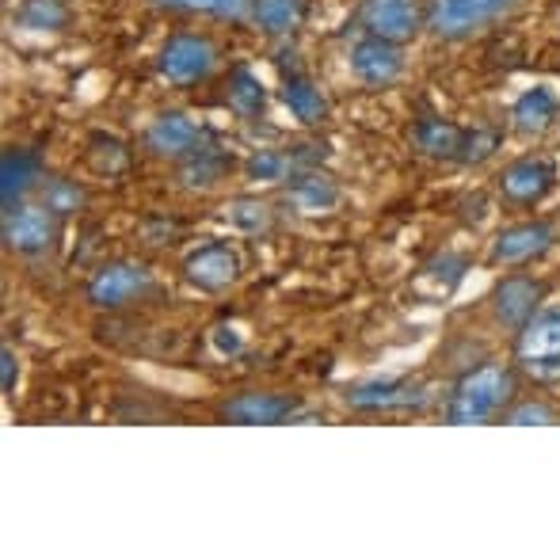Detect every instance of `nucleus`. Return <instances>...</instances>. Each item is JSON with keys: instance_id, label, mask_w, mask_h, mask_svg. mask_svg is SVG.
Masks as SVG:
<instances>
[{"instance_id": "21", "label": "nucleus", "mask_w": 560, "mask_h": 560, "mask_svg": "<svg viewBox=\"0 0 560 560\" xmlns=\"http://www.w3.org/2000/svg\"><path fill=\"white\" fill-rule=\"evenodd\" d=\"M462 141H465V126L450 122L443 115H423L412 126V145L428 161H457L462 156Z\"/></svg>"}, {"instance_id": "31", "label": "nucleus", "mask_w": 560, "mask_h": 560, "mask_svg": "<svg viewBox=\"0 0 560 560\" xmlns=\"http://www.w3.org/2000/svg\"><path fill=\"white\" fill-rule=\"evenodd\" d=\"M503 133L495 126H465V141H462V156L457 164H485L500 153Z\"/></svg>"}, {"instance_id": "29", "label": "nucleus", "mask_w": 560, "mask_h": 560, "mask_svg": "<svg viewBox=\"0 0 560 560\" xmlns=\"http://www.w3.org/2000/svg\"><path fill=\"white\" fill-rule=\"evenodd\" d=\"M89 164L100 176H122V172L130 168V149H126V141H118L115 133H92Z\"/></svg>"}, {"instance_id": "4", "label": "nucleus", "mask_w": 560, "mask_h": 560, "mask_svg": "<svg viewBox=\"0 0 560 560\" xmlns=\"http://www.w3.org/2000/svg\"><path fill=\"white\" fill-rule=\"evenodd\" d=\"M218 43L210 35H199V31H179V35H168L156 54V73L161 81H168L172 89H191V84L207 81L218 69Z\"/></svg>"}, {"instance_id": "11", "label": "nucleus", "mask_w": 560, "mask_h": 560, "mask_svg": "<svg viewBox=\"0 0 560 560\" xmlns=\"http://www.w3.org/2000/svg\"><path fill=\"white\" fill-rule=\"evenodd\" d=\"M347 66H351V77L362 89H374V92L393 89L408 69L405 43H389V38H377V35H359L351 54H347Z\"/></svg>"}, {"instance_id": "26", "label": "nucleus", "mask_w": 560, "mask_h": 560, "mask_svg": "<svg viewBox=\"0 0 560 560\" xmlns=\"http://www.w3.org/2000/svg\"><path fill=\"white\" fill-rule=\"evenodd\" d=\"M35 195H38V202L58 218V222L81 214V210L89 207V187L77 184V179H69V176H46Z\"/></svg>"}, {"instance_id": "17", "label": "nucleus", "mask_w": 560, "mask_h": 560, "mask_svg": "<svg viewBox=\"0 0 560 560\" xmlns=\"http://www.w3.org/2000/svg\"><path fill=\"white\" fill-rule=\"evenodd\" d=\"M43 179H46V161L38 149L8 145L0 153V207L15 210L20 202H27V195L38 191Z\"/></svg>"}, {"instance_id": "23", "label": "nucleus", "mask_w": 560, "mask_h": 560, "mask_svg": "<svg viewBox=\"0 0 560 560\" xmlns=\"http://www.w3.org/2000/svg\"><path fill=\"white\" fill-rule=\"evenodd\" d=\"M15 23L31 35H66L73 27V8L69 0H20Z\"/></svg>"}, {"instance_id": "1", "label": "nucleus", "mask_w": 560, "mask_h": 560, "mask_svg": "<svg viewBox=\"0 0 560 560\" xmlns=\"http://www.w3.org/2000/svg\"><path fill=\"white\" fill-rule=\"evenodd\" d=\"M518 366L515 362H480L465 370L443 405V420L450 428H472V423L503 420L511 405L518 400Z\"/></svg>"}, {"instance_id": "5", "label": "nucleus", "mask_w": 560, "mask_h": 560, "mask_svg": "<svg viewBox=\"0 0 560 560\" xmlns=\"http://www.w3.org/2000/svg\"><path fill=\"white\" fill-rule=\"evenodd\" d=\"M546 294H549L546 279L526 275V271H511V275H503L492 287V294H488V313H492V320L503 332L515 336L518 328L530 325L534 313L546 305Z\"/></svg>"}, {"instance_id": "10", "label": "nucleus", "mask_w": 560, "mask_h": 560, "mask_svg": "<svg viewBox=\"0 0 560 560\" xmlns=\"http://www.w3.org/2000/svg\"><path fill=\"white\" fill-rule=\"evenodd\" d=\"M302 416V397L279 389H244L218 408V420L236 428H279Z\"/></svg>"}, {"instance_id": "2", "label": "nucleus", "mask_w": 560, "mask_h": 560, "mask_svg": "<svg viewBox=\"0 0 560 560\" xmlns=\"http://www.w3.org/2000/svg\"><path fill=\"white\" fill-rule=\"evenodd\" d=\"M526 0H428V31L443 43H465L511 20Z\"/></svg>"}, {"instance_id": "14", "label": "nucleus", "mask_w": 560, "mask_h": 560, "mask_svg": "<svg viewBox=\"0 0 560 560\" xmlns=\"http://www.w3.org/2000/svg\"><path fill=\"white\" fill-rule=\"evenodd\" d=\"M347 408L354 412H408V408H420L428 400L423 385H416L412 377H374V382H359L343 393Z\"/></svg>"}, {"instance_id": "16", "label": "nucleus", "mask_w": 560, "mask_h": 560, "mask_svg": "<svg viewBox=\"0 0 560 560\" xmlns=\"http://www.w3.org/2000/svg\"><path fill=\"white\" fill-rule=\"evenodd\" d=\"M282 202L298 218H320V214H332L339 202H343V187L328 172L302 168L282 184Z\"/></svg>"}, {"instance_id": "8", "label": "nucleus", "mask_w": 560, "mask_h": 560, "mask_svg": "<svg viewBox=\"0 0 560 560\" xmlns=\"http://www.w3.org/2000/svg\"><path fill=\"white\" fill-rule=\"evenodd\" d=\"M557 244V225L549 218H526V222L503 225L500 233L492 236V248H488V264L492 267H526L538 264L546 252H553Z\"/></svg>"}, {"instance_id": "20", "label": "nucleus", "mask_w": 560, "mask_h": 560, "mask_svg": "<svg viewBox=\"0 0 560 560\" xmlns=\"http://www.w3.org/2000/svg\"><path fill=\"white\" fill-rule=\"evenodd\" d=\"M233 168H236L233 153L207 141L199 153L179 161V184H184L187 191H214V187H222L225 179L233 176Z\"/></svg>"}, {"instance_id": "32", "label": "nucleus", "mask_w": 560, "mask_h": 560, "mask_svg": "<svg viewBox=\"0 0 560 560\" xmlns=\"http://www.w3.org/2000/svg\"><path fill=\"white\" fill-rule=\"evenodd\" d=\"M15 385H20V354L12 347H4L0 351V389H4V397H12Z\"/></svg>"}, {"instance_id": "3", "label": "nucleus", "mask_w": 560, "mask_h": 560, "mask_svg": "<svg viewBox=\"0 0 560 560\" xmlns=\"http://www.w3.org/2000/svg\"><path fill=\"white\" fill-rule=\"evenodd\" d=\"M515 366L538 385H560V305H541L515 332Z\"/></svg>"}, {"instance_id": "12", "label": "nucleus", "mask_w": 560, "mask_h": 560, "mask_svg": "<svg viewBox=\"0 0 560 560\" xmlns=\"http://www.w3.org/2000/svg\"><path fill=\"white\" fill-rule=\"evenodd\" d=\"M184 279L202 294H225L244 279V256L236 244L210 241L184 259Z\"/></svg>"}, {"instance_id": "22", "label": "nucleus", "mask_w": 560, "mask_h": 560, "mask_svg": "<svg viewBox=\"0 0 560 560\" xmlns=\"http://www.w3.org/2000/svg\"><path fill=\"white\" fill-rule=\"evenodd\" d=\"M310 0H252L248 23L267 38H290L305 23Z\"/></svg>"}, {"instance_id": "6", "label": "nucleus", "mask_w": 560, "mask_h": 560, "mask_svg": "<svg viewBox=\"0 0 560 560\" xmlns=\"http://www.w3.org/2000/svg\"><path fill=\"white\" fill-rule=\"evenodd\" d=\"M557 187V161L546 153H526V156H515L508 168L500 172V199L515 210H530V207H541V202L553 195Z\"/></svg>"}, {"instance_id": "7", "label": "nucleus", "mask_w": 560, "mask_h": 560, "mask_svg": "<svg viewBox=\"0 0 560 560\" xmlns=\"http://www.w3.org/2000/svg\"><path fill=\"white\" fill-rule=\"evenodd\" d=\"M153 290V271L138 259H112L104 264L96 275L89 279V302L96 310H107V313H118L126 305H138L141 298Z\"/></svg>"}, {"instance_id": "24", "label": "nucleus", "mask_w": 560, "mask_h": 560, "mask_svg": "<svg viewBox=\"0 0 560 560\" xmlns=\"http://www.w3.org/2000/svg\"><path fill=\"white\" fill-rule=\"evenodd\" d=\"M222 218L233 233L241 236H264L271 233L275 225V207L267 199H256V195H236L222 207Z\"/></svg>"}, {"instance_id": "18", "label": "nucleus", "mask_w": 560, "mask_h": 560, "mask_svg": "<svg viewBox=\"0 0 560 560\" xmlns=\"http://www.w3.org/2000/svg\"><path fill=\"white\" fill-rule=\"evenodd\" d=\"M557 118H560V96L549 84H538V89H526L515 100V107H511V130L518 138L534 141V138H546L557 126Z\"/></svg>"}, {"instance_id": "33", "label": "nucleus", "mask_w": 560, "mask_h": 560, "mask_svg": "<svg viewBox=\"0 0 560 560\" xmlns=\"http://www.w3.org/2000/svg\"><path fill=\"white\" fill-rule=\"evenodd\" d=\"M214 347L222 354H236L244 347V336L236 332V328H229V325H222V328H214Z\"/></svg>"}, {"instance_id": "27", "label": "nucleus", "mask_w": 560, "mask_h": 560, "mask_svg": "<svg viewBox=\"0 0 560 560\" xmlns=\"http://www.w3.org/2000/svg\"><path fill=\"white\" fill-rule=\"evenodd\" d=\"M161 12L172 15H210L225 23H248L252 0H153Z\"/></svg>"}, {"instance_id": "13", "label": "nucleus", "mask_w": 560, "mask_h": 560, "mask_svg": "<svg viewBox=\"0 0 560 560\" xmlns=\"http://www.w3.org/2000/svg\"><path fill=\"white\" fill-rule=\"evenodd\" d=\"M58 218L43 207V202H20L15 210H4V225H0V236H4V248L15 252V256H43V252L54 248L58 241Z\"/></svg>"}, {"instance_id": "15", "label": "nucleus", "mask_w": 560, "mask_h": 560, "mask_svg": "<svg viewBox=\"0 0 560 560\" xmlns=\"http://www.w3.org/2000/svg\"><path fill=\"white\" fill-rule=\"evenodd\" d=\"M207 145V130L184 112H161L145 126V149L161 161H187Z\"/></svg>"}, {"instance_id": "25", "label": "nucleus", "mask_w": 560, "mask_h": 560, "mask_svg": "<svg viewBox=\"0 0 560 560\" xmlns=\"http://www.w3.org/2000/svg\"><path fill=\"white\" fill-rule=\"evenodd\" d=\"M225 100H229V107H233V115H241L244 122H256V118H264L267 112V89L248 66H236L233 73H229Z\"/></svg>"}, {"instance_id": "19", "label": "nucleus", "mask_w": 560, "mask_h": 560, "mask_svg": "<svg viewBox=\"0 0 560 560\" xmlns=\"http://www.w3.org/2000/svg\"><path fill=\"white\" fill-rule=\"evenodd\" d=\"M282 104L302 126H325L332 118V100L320 92V84L305 69L282 73Z\"/></svg>"}, {"instance_id": "9", "label": "nucleus", "mask_w": 560, "mask_h": 560, "mask_svg": "<svg viewBox=\"0 0 560 560\" xmlns=\"http://www.w3.org/2000/svg\"><path fill=\"white\" fill-rule=\"evenodd\" d=\"M354 23L362 35L412 43L420 31H428V4L423 0H362Z\"/></svg>"}, {"instance_id": "28", "label": "nucleus", "mask_w": 560, "mask_h": 560, "mask_svg": "<svg viewBox=\"0 0 560 560\" xmlns=\"http://www.w3.org/2000/svg\"><path fill=\"white\" fill-rule=\"evenodd\" d=\"M298 172L294 153L287 149H256V153L244 161V176L256 179V184H287L290 176Z\"/></svg>"}, {"instance_id": "30", "label": "nucleus", "mask_w": 560, "mask_h": 560, "mask_svg": "<svg viewBox=\"0 0 560 560\" xmlns=\"http://www.w3.org/2000/svg\"><path fill=\"white\" fill-rule=\"evenodd\" d=\"M500 423H511V428H549V423H560V408L541 397H518L503 412Z\"/></svg>"}]
</instances>
